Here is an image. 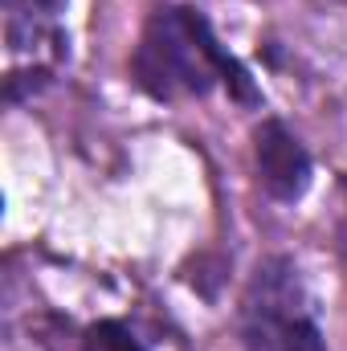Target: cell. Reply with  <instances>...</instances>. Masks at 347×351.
Listing matches in <instances>:
<instances>
[{
  "instance_id": "obj_4",
  "label": "cell",
  "mask_w": 347,
  "mask_h": 351,
  "mask_svg": "<svg viewBox=\"0 0 347 351\" xmlns=\"http://www.w3.org/2000/svg\"><path fill=\"white\" fill-rule=\"evenodd\" d=\"M82 351H143V343L135 339L131 327H123V323H115V319H102V323H94L86 331Z\"/></svg>"
},
{
  "instance_id": "obj_1",
  "label": "cell",
  "mask_w": 347,
  "mask_h": 351,
  "mask_svg": "<svg viewBox=\"0 0 347 351\" xmlns=\"http://www.w3.org/2000/svg\"><path fill=\"white\" fill-rule=\"evenodd\" d=\"M131 74L152 98H164V102L200 98L217 78L229 82L237 98L246 102L254 98L250 74L221 49V41L213 37L208 21L196 8H160L152 16L131 58Z\"/></svg>"
},
{
  "instance_id": "obj_2",
  "label": "cell",
  "mask_w": 347,
  "mask_h": 351,
  "mask_svg": "<svg viewBox=\"0 0 347 351\" xmlns=\"http://www.w3.org/2000/svg\"><path fill=\"white\" fill-rule=\"evenodd\" d=\"M241 339L250 351H323L311 298L298 269L286 258H270L246 286Z\"/></svg>"
},
{
  "instance_id": "obj_3",
  "label": "cell",
  "mask_w": 347,
  "mask_h": 351,
  "mask_svg": "<svg viewBox=\"0 0 347 351\" xmlns=\"http://www.w3.org/2000/svg\"><path fill=\"white\" fill-rule=\"evenodd\" d=\"M258 176L270 196L278 200H298L311 184V156L307 147L278 123H261L258 127Z\"/></svg>"
}]
</instances>
